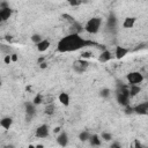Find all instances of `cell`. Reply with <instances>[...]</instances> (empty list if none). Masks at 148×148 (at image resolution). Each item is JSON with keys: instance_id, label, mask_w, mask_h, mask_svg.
Wrapping results in <instances>:
<instances>
[{"instance_id": "1", "label": "cell", "mask_w": 148, "mask_h": 148, "mask_svg": "<svg viewBox=\"0 0 148 148\" xmlns=\"http://www.w3.org/2000/svg\"><path fill=\"white\" fill-rule=\"evenodd\" d=\"M88 45H97V44L92 40H87V39L80 37V35L69 34L58 42L57 51L61 52V53L73 52V51H77V50L82 49L83 46H88Z\"/></svg>"}, {"instance_id": "2", "label": "cell", "mask_w": 148, "mask_h": 148, "mask_svg": "<svg viewBox=\"0 0 148 148\" xmlns=\"http://www.w3.org/2000/svg\"><path fill=\"white\" fill-rule=\"evenodd\" d=\"M101 24H102V18L101 17H92L86 23L84 30L89 34H96V32H98V30L101 28Z\"/></svg>"}, {"instance_id": "3", "label": "cell", "mask_w": 148, "mask_h": 148, "mask_svg": "<svg viewBox=\"0 0 148 148\" xmlns=\"http://www.w3.org/2000/svg\"><path fill=\"white\" fill-rule=\"evenodd\" d=\"M127 81L131 86H139V83H141L143 81V75L140 72H131L127 74Z\"/></svg>"}, {"instance_id": "4", "label": "cell", "mask_w": 148, "mask_h": 148, "mask_svg": "<svg viewBox=\"0 0 148 148\" xmlns=\"http://www.w3.org/2000/svg\"><path fill=\"white\" fill-rule=\"evenodd\" d=\"M89 66V62L86 61L84 59H79V60H75L74 64H73V69L76 72V73H83L87 71Z\"/></svg>"}, {"instance_id": "5", "label": "cell", "mask_w": 148, "mask_h": 148, "mask_svg": "<svg viewBox=\"0 0 148 148\" xmlns=\"http://www.w3.org/2000/svg\"><path fill=\"white\" fill-rule=\"evenodd\" d=\"M36 113V109H35V104L34 103H25V119L27 121H30L31 118L35 116Z\"/></svg>"}, {"instance_id": "6", "label": "cell", "mask_w": 148, "mask_h": 148, "mask_svg": "<svg viewBox=\"0 0 148 148\" xmlns=\"http://www.w3.org/2000/svg\"><path fill=\"white\" fill-rule=\"evenodd\" d=\"M36 136L37 138H47L49 136V127L47 125H40L36 130Z\"/></svg>"}, {"instance_id": "7", "label": "cell", "mask_w": 148, "mask_h": 148, "mask_svg": "<svg viewBox=\"0 0 148 148\" xmlns=\"http://www.w3.org/2000/svg\"><path fill=\"white\" fill-rule=\"evenodd\" d=\"M84 28L81 25V23H79V22H74V23H72L71 24V27H69V34H73V35H80V32L83 30Z\"/></svg>"}, {"instance_id": "8", "label": "cell", "mask_w": 148, "mask_h": 148, "mask_svg": "<svg viewBox=\"0 0 148 148\" xmlns=\"http://www.w3.org/2000/svg\"><path fill=\"white\" fill-rule=\"evenodd\" d=\"M57 142L59 143V146L66 147L67 143H68V135H67V133H66V132H61V133L58 135V138H57Z\"/></svg>"}, {"instance_id": "9", "label": "cell", "mask_w": 148, "mask_h": 148, "mask_svg": "<svg viewBox=\"0 0 148 148\" xmlns=\"http://www.w3.org/2000/svg\"><path fill=\"white\" fill-rule=\"evenodd\" d=\"M134 112L138 114H147L148 113V106L146 103H141L134 108Z\"/></svg>"}, {"instance_id": "10", "label": "cell", "mask_w": 148, "mask_h": 148, "mask_svg": "<svg viewBox=\"0 0 148 148\" xmlns=\"http://www.w3.org/2000/svg\"><path fill=\"white\" fill-rule=\"evenodd\" d=\"M110 59H111V52L108 51V50L102 51V53H101L99 57H98V61H99V62H106V61H109Z\"/></svg>"}, {"instance_id": "11", "label": "cell", "mask_w": 148, "mask_h": 148, "mask_svg": "<svg viewBox=\"0 0 148 148\" xmlns=\"http://www.w3.org/2000/svg\"><path fill=\"white\" fill-rule=\"evenodd\" d=\"M116 96H117V102L120 105H124V106H127L128 105V98L130 97H127V96H125V95H123L120 92H117Z\"/></svg>"}, {"instance_id": "12", "label": "cell", "mask_w": 148, "mask_h": 148, "mask_svg": "<svg viewBox=\"0 0 148 148\" xmlns=\"http://www.w3.org/2000/svg\"><path fill=\"white\" fill-rule=\"evenodd\" d=\"M127 52H128L127 49H125L123 46H117L116 47V58L117 59H121L127 54Z\"/></svg>"}, {"instance_id": "13", "label": "cell", "mask_w": 148, "mask_h": 148, "mask_svg": "<svg viewBox=\"0 0 148 148\" xmlns=\"http://www.w3.org/2000/svg\"><path fill=\"white\" fill-rule=\"evenodd\" d=\"M12 15V9L8 7L6 9H1L0 10V20L1 21H7Z\"/></svg>"}, {"instance_id": "14", "label": "cell", "mask_w": 148, "mask_h": 148, "mask_svg": "<svg viewBox=\"0 0 148 148\" xmlns=\"http://www.w3.org/2000/svg\"><path fill=\"white\" fill-rule=\"evenodd\" d=\"M49 47H50V42H49L47 39H43L40 43L37 44V50H38L39 52H44V51H46Z\"/></svg>"}, {"instance_id": "15", "label": "cell", "mask_w": 148, "mask_h": 148, "mask_svg": "<svg viewBox=\"0 0 148 148\" xmlns=\"http://www.w3.org/2000/svg\"><path fill=\"white\" fill-rule=\"evenodd\" d=\"M12 123H13V119L10 117H5V118H2L0 120V125L5 130H9V127L12 126Z\"/></svg>"}, {"instance_id": "16", "label": "cell", "mask_w": 148, "mask_h": 148, "mask_svg": "<svg viewBox=\"0 0 148 148\" xmlns=\"http://www.w3.org/2000/svg\"><path fill=\"white\" fill-rule=\"evenodd\" d=\"M59 102H60L62 105L67 106V105L69 104V96H68V94H67V92H61V94L59 95Z\"/></svg>"}, {"instance_id": "17", "label": "cell", "mask_w": 148, "mask_h": 148, "mask_svg": "<svg viewBox=\"0 0 148 148\" xmlns=\"http://www.w3.org/2000/svg\"><path fill=\"white\" fill-rule=\"evenodd\" d=\"M116 23H117V18H116L114 14L113 13H110V15L108 17V28L113 29L116 27Z\"/></svg>"}, {"instance_id": "18", "label": "cell", "mask_w": 148, "mask_h": 148, "mask_svg": "<svg viewBox=\"0 0 148 148\" xmlns=\"http://www.w3.org/2000/svg\"><path fill=\"white\" fill-rule=\"evenodd\" d=\"M135 20H136L135 17H126L124 23H123L124 28H132L134 25V23H135Z\"/></svg>"}, {"instance_id": "19", "label": "cell", "mask_w": 148, "mask_h": 148, "mask_svg": "<svg viewBox=\"0 0 148 148\" xmlns=\"http://www.w3.org/2000/svg\"><path fill=\"white\" fill-rule=\"evenodd\" d=\"M54 111H56V106H54L53 103H49V104L45 106V110H44V112H45L46 114H49V116H52V114L54 113Z\"/></svg>"}, {"instance_id": "20", "label": "cell", "mask_w": 148, "mask_h": 148, "mask_svg": "<svg viewBox=\"0 0 148 148\" xmlns=\"http://www.w3.org/2000/svg\"><path fill=\"white\" fill-rule=\"evenodd\" d=\"M89 141H90L91 146H99V145H101V139H99L98 135H96V134L91 135L90 139H89Z\"/></svg>"}, {"instance_id": "21", "label": "cell", "mask_w": 148, "mask_h": 148, "mask_svg": "<svg viewBox=\"0 0 148 148\" xmlns=\"http://www.w3.org/2000/svg\"><path fill=\"white\" fill-rule=\"evenodd\" d=\"M140 91H141V88H140L139 86H136V84L131 86V88H130V95H131V96H135V95H138Z\"/></svg>"}, {"instance_id": "22", "label": "cell", "mask_w": 148, "mask_h": 148, "mask_svg": "<svg viewBox=\"0 0 148 148\" xmlns=\"http://www.w3.org/2000/svg\"><path fill=\"white\" fill-rule=\"evenodd\" d=\"M90 133L88 132V131H83V132H81L80 133V135H79V139L81 140V141H88L89 139H90Z\"/></svg>"}, {"instance_id": "23", "label": "cell", "mask_w": 148, "mask_h": 148, "mask_svg": "<svg viewBox=\"0 0 148 148\" xmlns=\"http://www.w3.org/2000/svg\"><path fill=\"white\" fill-rule=\"evenodd\" d=\"M31 40L34 42V43H36V44H38V43H40L43 39H42V37H40V35H38V34H34L32 36H31Z\"/></svg>"}, {"instance_id": "24", "label": "cell", "mask_w": 148, "mask_h": 148, "mask_svg": "<svg viewBox=\"0 0 148 148\" xmlns=\"http://www.w3.org/2000/svg\"><path fill=\"white\" fill-rule=\"evenodd\" d=\"M99 95H101V97H103V98L109 97V95H110V89H108V88L102 89V90H101V92H99Z\"/></svg>"}, {"instance_id": "25", "label": "cell", "mask_w": 148, "mask_h": 148, "mask_svg": "<svg viewBox=\"0 0 148 148\" xmlns=\"http://www.w3.org/2000/svg\"><path fill=\"white\" fill-rule=\"evenodd\" d=\"M102 139L105 140V141H110L112 139V135L110 133H108V132H103L102 133Z\"/></svg>"}, {"instance_id": "26", "label": "cell", "mask_w": 148, "mask_h": 148, "mask_svg": "<svg viewBox=\"0 0 148 148\" xmlns=\"http://www.w3.org/2000/svg\"><path fill=\"white\" fill-rule=\"evenodd\" d=\"M62 17H64V18H66V20H67V21H68V22H69L71 24L75 22V20H74V17H73V16H71L69 14H62Z\"/></svg>"}, {"instance_id": "27", "label": "cell", "mask_w": 148, "mask_h": 148, "mask_svg": "<svg viewBox=\"0 0 148 148\" xmlns=\"http://www.w3.org/2000/svg\"><path fill=\"white\" fill-rule=\"evenodd\" d=\"M43 102V97H42V95H37V96H35V98H34V104L36 105V104H40Z\"/></svg>"}, {"instance_id": "28", "label": "cell", "mask_w": 148, "mask_h": 148, "mask_svg": "<svg viewBox=\"0 0 148 148\" xmlns=\"http://www.w3.org/2000/svg\"><path fill=\"white\" fill-rule=\"evenodd\" d=\"M132 148H143V146L141 145V142H140L138 139H135V140H134V142H133Z\"/></svg>"}, {"instance_id": "29", "label": "cell", "mask_w": 148, "mask_h": 148, "mask_svg": "<svg viewBox=\"0 0 148 148\" xmlns=\"http://www.w3.org/2000/svg\"><path fill=\"white\" fill-rule=\"evenodd\" d=\"M90 57H91V52H90V51L82 52V54H81V58H82V59H87V58H90Z\"/></svg>"}, {"instance_id": "30", "label": "cell", "mask_w": 148, "mask_h": 148, "mask_svg": "<svg viewBox=\"0 0 148 148\" xmlns=\"http://www.w3.org/2000/svg\"><path fill=\"white\" fill-rule=\"evenodd\" d=\"M133 112H134V108L127 105L126 109H125V113H126V114H131V113H133Z\"/></svg>"}, {"instance_id": "31", "label": "cell", "mask_w": 148, "mask_h": 148, "mask_svg": "<svg viewBox=\"0 0 148 148\" xmlns=\"http://www.w3.org/2000/svg\"><path fill=\"white\" fill-rule=\"evenodd\" d=\"M69 5L71 6H79V5H81V1H79V0H71Z\"/></svg>"}, {"instance_id": "32", "label": "cell", "mask_w": 148, "mask_h": 148, "mask_svg": "<svg viewBox=\"0 0 148 148\" xmlns=\"http://www.w3.org/2000/svg\"><path fill=\"white\" fill-rule=\"evenodd\" d=\"M3 61H5V64H9V62L12 61V57H10L9 54L5 56V59H3Z\"/></svg>"}, {"instance_id": "33", "label": "cell", "mask_w": 148, "mask_h": 148, "mask_svg": "<svg viewBox=\"0 0 148 148\" xmlns=\"http://www.w3.org/2000/svg\"><path fill=\"white\" fill-rule=\"evenodd\" d=\"M111 148H121V146H120L118 142H113V143L111 145Z\"/></svg>"}, {"instance_id": "34", "label": "cell", "mask_w": 148, "mask_h": 148, "mask_svg": "<svg viewBox=\"0 0 148 148\" xmlns=\"http://www.w3.org/2000/svg\"><path fill=\"white\" fill-rule=\"evenodd\" d=\"M10 57H12V61H17V54H15V53H13V54H10Z\"/></svg>"}, {"instance_id": "35", "label": "cell", "mask_w": 148, "mask_h": 148, "mask_svg": "<svg viewBox=\"0 0 148 148\" xmlns=\"http://www.w3.org/2000/svg\"><path fill=\"white\" fill-rule=\"evenodd\" d=\"M43 61H44V57H40V58H38V60H37L38 64H42Z\"/></svg>"}, {"instance_id": "36", "label": "cell", "mask_w": 148, "mask_h": 148, "mask_svg": "<svg viewBox=\"0 0 148 148\" xmlns=\"http://www.w3.org/2000/svg\"><path fill=\"white\" fill-rule=\"evenodd\" d=\"M39 65H40V68H46V66H47L46 62H42V64H39Z\"/></svg>"}, {"instance_id": "37", "label": "cell", "mask_w": 148, "mask_h": 148, "mask_svg": "<svg viewBox=\"0 0 148 148\" xmlns=\"http://www.w3.org/2000/svg\"><path fill=\"white\" fill-rule=\"evenodd\" d=\"M60 130H61L60 127H56V128L53 130V132H54V133H58V132H60Z\"/></svg>"}, {"instance_id": "38", "label": "cell", "mask_w": 148, "mask_h": 148, "mask_svg": "<svg viewBox=\"0 0 148 148\" xmlns=\"http://www.w3.org/2000/svg\"><path fill=\"white\" fill-rule=\"evenodd\" d=\"M6 39H7V40H10V39H12V36L7 35V36H6Z\"/></svg>"}, {"instance_id": "39", "label": "cell", "mask_w": 148, "mask_h": 148, "mask_svg": "<svg viewBox=\"0 0 148 148\" xmlns=\"http://www.w3.org/2000/svg\"><path fill=\"white\" fill-rule=\"evenodd\" d=\"M36 148H44V146H43V145H37Z\"/></svg>"}, {"instance_id": "40", "label": "cell", "mask_w": 148, "mask_h": 148, "mask_svg": "<svg viewBox=\"0 0 148 148\" xmlns=\"http://www.w3.org/2000/svg\"><path fill=\"white\" fill-rule=\"evenodd\" d=\"M28 148H36V146H32V145H29Z\"/></svg>"}, {"instance_id": "41", "label": "cell", "mask_w": 148, "mask_h": 148, "mask_svg": "<svg viewBox=\"0 0 148 148\" xmlns=\"http://www.w3.org/2000/svg\"><path fill=\"white\" fill-rule=\"evenodd\" d=\"M146 104H147V106H148V102H146Z\"/></svg>"}, {"instance_id": "42", "label": "cell", "mask_w": 148, "mask_h": 148, "mask_svg": "<svg viewBox=\"0 0 148 148\" xmlns=\"http://www.w3.org/2000/svg\"><path fill=\"white\" fill-rule=\"evenodd\" d=\"M143 148H148V147H143Z\"/></svg>"}, {"instance_id": "43", "label": "cell", "mask_w": 148, "mask_h": 148, "mask_svg": "<svg viewBox=\"0 0 148 148\" xmlns=\"http://www.w3.org/2000/svg\"><path fill=\"white\" fill-rule=\"evenodd\" d=\"M6 148H10V147H6Z\"/></svg>"}]
</instances>
